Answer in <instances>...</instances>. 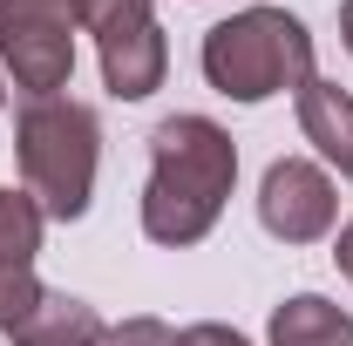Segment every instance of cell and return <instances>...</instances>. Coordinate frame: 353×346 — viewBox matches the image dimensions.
<instances>
[{"mask_svg": "<svg viewBox=\"0 0 353 346\" xmlns=\"http://www.w3.org/2000/svg\"><path fill=\"white\" fill-rule=\"evenodd\" d=\"M109 346H176V333L163 326V319H150V312H143V319H123V326L109 333Z\"/></svg>", "mask_w": 353, "mask_h": 346, "instance_id": "8fae6325", "label": "cell"}, {"mask_svg": "<svg viewBox=\"0 0 353 346\" xmlns=\"http://www.w3.org/2000/svg\"><path fill=\"white\" fill-rule=\"evenodd\" d=\"M238 183V143L211 116H163L150 130V190H143V231L157 245H197L224 217Z\"/></svg>", "mask_w": 353, "mask_h": 346, "instance_id": "6da1fadb", "label": "cell"}, {"mask_svg": "<svg viewBox=\"0 0 353 346\" xmlns=\"http://www.w3.org/2000/svg\"><path fill=\"white\" fill-rule=\"evenodd\" d=\"M204 82L231 102H265L312 82V34L285 7H245L204 34Z\"/></svg>", "mask_w": 353, "mask_h": 346, "instance_id": "3957f363", "label": "cell"}, {"mask_svg": "<svg viewBox=\"0 0 353 346\" xmlns=\"http://www.w3.org/2000/svg\"><path fill=\"white\" fill-rule=\"evenodd\" d=\"M0 102H7V88H0Z\"/></svg>", "mask_w": 353, "mask_h": 346, "instance_id": "9a60e30c", "label": "cell"}, {"mask_svg": "<svg viewBox=\"0 0 353 346\" xmlns=\"http://www.w3.org/2000/svg\"><path fill=\"white\" fill-rule=\"evenodd\" d=\"M333 258H340V272H347V278H353V217H347V224H340V245H333Z\"/></svg>", "mask_w": 353, "mask_h": 346, "instance_id": "4fadbf2b", "label": "cell"}, {"mask_svg": "<svg viewBox=\"0 0 353 346\" xmlns=\"http://www.w3.org/2000/svg\"><path fill=\"white\" fill-rule=\"evenodd\" d=\"M176 346H252V340H245V333H231V326H218V319H204V326H183Z\"/></svg>", "mask_w": 353, "mask_h": 346, "instance_id": "7c38bea8", "label": "cell"}, {"mask_svg": "<svg viewBox=\"0 0 353 346\" xmlns=\"http://www.w3.org/2000/svg\"><path fill=\"white\" fill-rule=\"evenodd\" d=\"M333 211H340V197H333V176L306 163V156H279L259 183V224L279 238V245H312V238H326L333 231Z\"/></svg>", "mask_w": 353, "mask_h": 346, "instance_id": "8992f818", "label": "cell"}, {"mask_svg": "<svg viewBox=\"0 0 353 346\" xmlns=\"http://www.w3.org/2000/svg\"><path fill=\"white\" fill-rule=\"evenodd\" d=\"M340 41H347V54H353V0H340Z\"/></svg>", "mask_w": 353, "mask_h": 346, "instance_id": "5bb4252c", "label": "cell"}, {"mask_svg": "<svg viewBox=\"0 0 353 346\" xmlns=\"http://www.w3.org/2000/svg\"><path fill=\"white\" fill-rule=\"evenodd\" d=\"M14 156H21V183L41 204V217L75 224L88 211V197H95L102 123H95V109L68 102V95H41L14 123Z\"/></svg>", "mask_w": 353, "mask_h": 346, "instance_id": "7a4b0ae2", "label": "cell"}, {"mask_svg": "<svg viewBox=\"0 0 353 346\" xmlns=\"http://www.w3.org/2000/svg\"><path fill=\"white\" fill-rule=\"evenodd\" d=\"M14 346H109V326L75 292H41V305L14 326Z\"/></svg>", "mask_w": 353, "mask_h": 346, "instance_id": "9c48e42d", "label": "cell"}, {"mask_svg": "<svg viewBox=\"0 0 353 346\" xmlns=\"http://www.w3.org/2000/svg\"><path fill=\"white\" fill-rule=\"evenodd\" d=\"M299 130H306V143L340 176H353V95L340 82H319V75H312V82L299 88Z\"/></svg>", "mask_w": 353, "mask_h": 346, "instance_id": "ba28073f", "label": "cell"}, {"mask_svg": "<svg viewBox=\"0 0 353 346\" xmlns=\"http://www.w3.org/2000/svg\"><path fill=\"white\" fill-rule=\"evenodd\" d=\"M75 0H0V61L28 102L61 95L75 75Z\"/></svg>", "mask_w": 353, "mask_h": 346, "instance_id": "5b68a950", "label": "cell"}, {"mask_svg": "<svg viewBox=\"0 0 353 346\" xmlns=\"http://www.w3.org/2000/svg\"><path fill=\"white\" fill-rule=\"evenodd\" d=\"M75 21L95 34V54H102V82L123 102H143L163 88V68H170V41L150 14V0H75Z\"/></svg>", "mask_w": 353, "mask_h": 346, "instance_id": "277c9868", "label": "cell"}, {"mask_svg": "<svg viewBox=\"0 0 353 346\" xmlns=\"http://www.w3.org/2000/svg\"><path fill=\"white\" fill-rule=\"evenodd\" d=\"M34 252H41V204L28 190H0V333H14L41 305Z\"/></svg>", "mask_w": 353, "mask_h": 346, "instance_id": "52a82bcc", "label": "cell"}, {"mask_svg": "<svg viewBox=\"0 0 353 346\" xmlns=\"http://www.w3.org/2000/svg\"><path fill=\"white\" fill-rule=\"evenodd\" d=\"M272 346H353V312L319 292H299L272 312Z\"/></svg>", "mask_w": 353, "mask_h": 346, "instance_id": "30bf717a", "label": "cell"}]
</instances>
